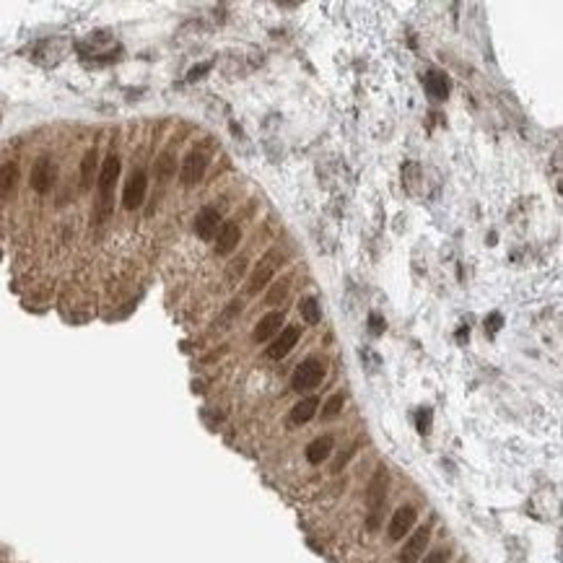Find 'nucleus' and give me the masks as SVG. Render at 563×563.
Listing matches in <instances>:
<instances>
[{"label":"nucleus","mask_w":563,"mask_h":563,"mask_svg":"<svg viewBox=\"0 0 563 563\" xmlns=\"http://www.w3.org/2000/svg\"><path fill=\"white\" fill-rule=\"evenodd\" d=\"M29 182H32V187L40 195L52 190V185H55V164H52L49 156L37 159V164L32 167V179H29Z\"/></svg>","instance_id":"8"},{"label":"nucleus","mask_w":563,"mask_h":563,"mask_svg":"<svg viewBox=\"0 0 563 563\" xmlns=\"http://www.w3.org/2000/svg\"><path fill=\"white\" fill-rule=\"evenodd\" d=\"M208 71H210V63H200V65H195L193 71L187 73V78L198 80V78H202V73H208Z\"/></svg>","instance_id":"26"},{"label":"nucleus","mask_w":563,"mask_h":563,"mask_svg":"<svg viewBox=\"0 0 563 563\" xmlns=\"http://www.w3.org/2000/svg\"><path fill=\"white\" fill-rule=\"evenodd\" d=\"M16 182H18V164L16 161H6L0 167V195L8 198L16 190Z\"/></svg>","instance_id":"16"},{"label":"nucleus","mask_w":563,"mask_h":563,"mask_svg":"<svg viewBox=\"0 0 563 563\" xmlns=\"http://www.w3.org/2000/svg\"><path fill=\"white\" fill-rule=\"evenodd\" d=\"M283 312H270L265 314L262 320H260V325L255 327V340L258 343H267V340L273 338V335H278V332L283 330Z\"/></svg>","instance_id":"13"},{"label":"nucleus","mask_w":563,"mask_h":563,"mask_svg":"<svg viewBox=\"0 0 563 563\" xmlns=\"http://www.w3.org/2000/svg\"><path fill=\"white\" fill-rule=\"evenodd\" d=\"M281 260H283V255H281V250H278V247H275V250H270L265 258L260 260L258 267H255V273H252L250 281H247V293H250V296H258L260 291H262L267 283L273 281V275H275V270H278V265H281Z\"/></svg>","instance_id":"3"},{"label":"nucleus","mask_w":563,"mask_h":563,"mask_svg":"<svg viewBox=\"0 0 563 563\" xmlns=\"http://www.w3.org/2000/svg\"><path fill=\"white\" fill-rule=\"evenodd\" d=\"M218 221H221V213L216 208H202L198 216H195V234L200 236L202 241H213L218 231Z\"/></svg>","instance_id":"11"},{"label":"nucleus","mask_w":563,"mask_h":563,"mask_svg":"<svg viewBox=\"0 0 563 563\" xmlns=\"http://www.w3.org/2000/svg\"><path fill=\"white\" fill-rule=\"evenodd\" d=\"M343 405H346V397H343V394H332L330 400L322 405V420L338 418L340 413H343Z\"/></svg>","instance_id":"20"},{"label":"nucleus","mask_w":563,"mask_h":563,"mask_svg":"<svg viewBox=\"0 0 563 563\" xmlns=\"http://www.w3.org/2000/svg\"><path fill=\"white\" fill-rule=\"evenodd\" d=\"M369 322H371V332H374V335H379V332L385 330V322H382V317H379V314H371Z\"/></svg>","instance_id":"27"},{"label":"nucleus","mask_w":563,"mask_h":563,"mask_svg":"<svg viewBox=\"0 0 563 563\" xmlns=\"http://www.w3.org/2000/svg\"><path fill=\"white\" fill-rule=\"evenodd\" d=\"M241 241V229L239 224H234V221H226L221 226V231H218V241H216V255L226 258V255H231L236 247H239Z\"/></svg>","instance_id":"12"},{"label":"nucleus","mask_w":563,"mask_h":563,"mask_svg":"<svg viewBox=\"0 0 563 563\" xmlns=\"http://www.w3.org/2000/svg\"><path fill=\"white\" fill-rule=\"evenodd\" d=\"M94 169H97V148H91L83 156V164H80V185H83V190H89L94 185Z\"/></svg>","instance_id":"19"},{"label":"nucleus","mask_w":563,"mask_h":563,"mask_svg":"<svg viewBox=\"0 0 563 563\" xmlns=\"http://www.w3.org/2000/svg\"><path fill=\"white\" fill-rule=\"evenodd\" d=\"M447 561H449V553L444 547H436V550L426 553V558H423V563H447Z\"/></svg>","instance_id":"25"},{"label":"nucleus","mask_w":563,"mask_h":563,"mask_svg":"<svg viewBox=\"0 0 563 563\" xmlns=\"http://www.w3.org/2000/svg\"><path fill=\"white\" fill-rule=\"evenodd\" d=\"M298 335H301V330L298 327H283L278 335H275V340L267 346V358H273V361H281V358H286V356L293 351V346L298 343Z\"/></svg>","instance_id":"9"},{"label":"nucleus","mask_w":563,"mask_h":563,"mask_svg":"<svg viewBox=\"0 0 563 563\" xmlns=\"http://www.w3.org/2000/svg\"><path fill=\"white\" fill-rule=\"evenodd\" d=\"M317 408H320V400L317 397H304L301 402H296L293 408H291V423H309V420L317 416Z\"/></svg>","instance_id":"14"},{"label":"nucleus","mask_w":563,"mask_h":563,"mask_svg":"<svg viewBox=\"0 0 563 563\" xmlns=\"http://www.w3.org/2000/svg\"><path fill=\"white\" fill-rule=\"evenodd\" d=\"M428 538H431V532L428 527H420L411 535V538L405 540V545L400 550V563H418L423 555H426V545H428Z\"/></svg>","instance_id":"7"},{"label":"nucleus","mask_w":563,"mask_h":563,"mask_svg":"<svg viewBox=\"0 0 563 563\" xmlns=\"http://www.w3.org/2000/svg\"><path fill=\"white\" fill-rule=\"evenodd\" d=\"M330 454H332V436H320V439H314V442L306 447V459H309L312 465H322Z\"/></svg>","instance_id":"15"},{"label":"nucleus","mask_w":563,"mask_h":563,"mask_svg":"<svg viewBox=\"0 0 563 563\" xmlns=\"http://www.w3.org/2000/svg\"><path fill=\"white\" fill-rule=\"evenodd\" d=\"M244 270H247V260H244V258L234 260L231 265H229V273H226V278H229V286H236V281H239L241 275H244Z\"/></svg>","instance_id":"21"},{"label":"nucleus","mask_w":563,"mask_h":563,"mask_svg":"<svg viewBox=\"0 0 563 563\" xmlns=\"http://www.w3.org/2000/svg\"><path fill=\"white\" fill-rule=\"evenodd\" d=\"M423 83H426V91L434 99H447V94H449V80L439 75V73H428Z\"/></svg>","instance_id":"18"},{"label":"nucleus","mask_w":563,"mask_h":563,"mask_svg":"<svg viewBox=\"0 0 563 563\" xmlns=\"http://www.w3.org/2000/svg\"><path fill=\"white\" fill-rule=\"evenodd\" d=\"M286 293H289V283H286V281L275 283L273 291L267 293V304L275 306V304H278V301H283V298H286Z\"/></svg>","instance_id":"22"},{"label":"nucleus","mask_w":563,"mask_h":563,"mask_svg":"<svg viewBox=\"0 0 563 563\" xmlns=\"http://www.w3.org/2000/svg\"><path fill=\"white\" fill-rule=\"evenodd\" d=\"M413 524H416V509L413 507H400L397 511L392 514L389 519V540H402L408 538V532L413 530Z\"/></svg>","instance_id":"10"},{"label":"nucleus","mask_w":563,"mask_h":563,"mask_svg":"<svg viewBox=\"0 0 563 563\" xmlns=\"http://www.w3.org/2000/svg\"><path fill=\"white\" fill-rule=\"evenodd\" d=\"M120 156L117 153H109L102 164V171H99V179H97V187H99V202H97V224H102L107 216H109V210H112V193H114V185H117V179H120Z\"/></svg>","instance_id":"1"},{"label":"nucleus","mask_w":563,"mask_h":563,"mask_svg":"<svg viewBox=\"0 0 563 563\" xmlns=\"http://www.w3.org/2000/svg\"><path fill=\"white\" fill-rule=\"evenodd\" d=\"M416 426H418L420 434H428V431H431V411H418V416H416Z\"/></svg>","instance_id":"23"},{"label":"nucleus","mask_w":563,"mask_h":563,"mask_svg":"<svg viewBox=\"0 0 563 563\" xmlns=\"http://www.w3.org/2000/svg\"><path fill=\"white\" fill-rule=\"evenodd\" d=\"M145 190H148V177L143 169H135L130 174L128 185L122 190V205L125 210H138L145 200Z\"/></svg>","instance_id":"5"},{"label":"nucleus","mask_w":563,"mask_h":563,"mask_svg":"<svg viewBox=\"0 0 563 563\" xmlns=\"http://www.w3.org/2000/svg\"><path fill=\"white\" fill-rule=\"evenodd\" d=\"M298 312H301V320H304L306 325H320L322 309H320V301H317L314 296L301 298V304H298Z\"/></svg>","instance_id":"17"},{"label":"nucleus","mask_w":563,"mask_h":563,"mask_svg":"<svg viewBox=\"0 0 563 563\" xmlns=\"http://www.w3.org/2000/svg\"><path fill=\"white\" fill-rule=\"evenodd\" d=\"M171 171H174V161H171L169 153H164V156L159 159V174L167 179V177H171Z\"/></svg>","instance_id":"24"},{"label":"nucleus","mask_w":563,"mask_h":563,"mask_svg":"<svg viewBox=\"0 0 563 563\" xmlns=\"http://www.w3.org/2000/svg\"><path fill=\"white\" fill-rule=\"evenodd\" d=\"M387 499V470L385 467H377V473L369 483V491H366V504H369V530H377L379 527V516H382V509H385Z\"/></svg>","instance_id":"2"},{"label":"nucleus","mask_w":563,"mask_h":563,"mask_svg":"<svg viewBox=\"0 0 563 563\" xmlns=\"http://www.w3.org/2000/svg\"><path fill=\"white\" fill-rule=\"evenodd\" d=\"M325 379V363L320 358H306L304 363H298V369L291 377V389L293 392H309L314 387H320Z\"/></svg>","instance_id":"4"},{"label":"nucleus","mask_w":563,"mask_h":563,"mask_svg":"<svg viewBox=\"0 0 563 563\" xmlns=\"http://www.w3.org/2000/svg\"><path fill=\"white\" fill-rule=\"evenodd\" d=\"M205 169H208V156L202 151H190L185 156V161H182V169H179L182 185L185 187L198 185L202 179V174H205Z\"/></svg>","instance_id":"6"}]
</instances>
